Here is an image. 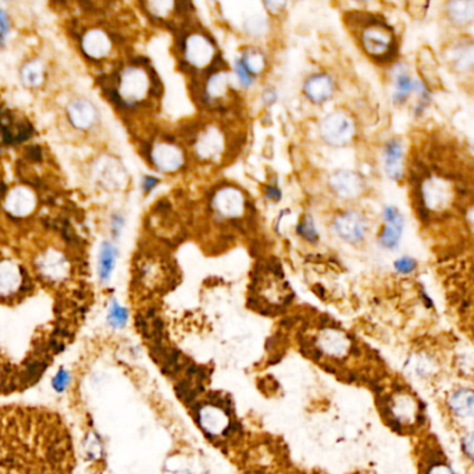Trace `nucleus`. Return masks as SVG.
I'll return each instance as SVG.
<instances>
[{
  "label": "nucleus",
  "instance_id": "c9c22d12",
  "mask_svg": "<svg viewBox=\"0 0 474 474\" xmlns=\"http://www.w3.org/2000/svg\"><path fill=\"white\" fill-rule=\"evenodd\" d=\"M417 263L414 259L409 258V256H404V258H399L398 260H395L394 263V268L395 270L402 272V274H410L412 271L416 269Z\"/></svg>",
  "mask_w": 474,
  "mask_h": 474
},
{
  "label": "nucleus",
  "instance_id": "f704fd0d",
  "mask_svg": "<svg viewBox=\"0 0 474 474\" xmlns=\"http://www.w3.org/2000/svg\"><path fill=\"white\" fill-rule=\"evenodd\" d=\"M236 77L238 78V81H239V84L242 85V87H245V88H248V87H250L253 82H255V77H252L246 70H245V67L242 66V63H241V60L239 59H237L236 60Z\"/></svg>",
  "mask_w": 474,
  "mask_h": 474
},
{
  "label": "nucleus",
  "instance_id": "bb28decb",
  "mask_svg": "<svg viewBox=\"0 0 474 474\" xmlns=\"http://www.w3.org/2000/svg\"><path fill=\"white\" fill-rule=\"evenodd\" d=\"M451 407L463 417H472L473 414V392L470 390L456 391L451 398Z\"/></svg>",
  "mask_w": 474,
  "mask_h": 474
},
{
  "label": "nucleus",
  "instance_id": "e433bc0d",
  "mask_svg": "<svg viewBox=\"0 0 474 474\" xmlns=\"http://www.w3.org/2000/svg\"><path fill=\"white\" fill-rule=\"evenodd\" d=\"M68 381H70V374H68L67 370L62 369L55 375V378L52 381V387L55 388V391L62 392L67 388Z\"/></svg>",
  "mask_w": 474,
  "mask_h": 474
},
{
  "label": "nucleus",
  "instance_id": "4be33fe9",
  "mask_svg": "<svg viewBox=\"0 0 474 474\" xmlns=\"http://www.w3.org/2000/svg\"><path fill=\"white\" fill-rule=\"evenodd\" d=\"M118 259V249L111 241H103L98 253V263H97V271L99 281L106 284L110 281L113 271L116 269Z\"/></svg>",
  "mask_w": 474,
  "mask_h": 474
},
{
  "label": "nucleus",
  "instance_id": "0eeeda50",
  "mask_svg": "<svg viewBox=\"0 0 474 474\" xmlns=\"http://www.w3.org/2000/svg\"><path fill=\"white\" fill-rule=\"evenodd\" d=\"M26 287L23 268L13 259H0V301L16 299Z\"/></svg>",
  "mask_w": 474,
  "mask_h": 474
},
{
  "label": "nucleus",
  "instance_id": "c756f323",
  "mask_svg": "<svg viewBox=\"0 0 474 474\" xmlns=\"http://www.w3.org/2000/svg\"><path fill=\"white\" fill-rule=\"evenodd\" d=\"M43 79V67L38 62H30L21 68V81L24 85L34 88Z\"/></svg>",
  "mask_w": 474,
  "mask_h": 474
},
{
  "label": "nucleus",
  "instance_id": "f8f14e48",
  "mask_svg": "<svg viewBox=\"0 0 474 474\" xmlns=\"http://www.w3.org/2000/svg\"><path fill=\"white\" fill-rule=\"evenodd\" d=\"M214 210L226 219H238L245 213L246 201L243 194L233 187H224L216 192L213 197Z\"/></svg>",
  "mask_w": 474,
  "mask_h": 474
},
{
  "label": "nucleus",
  "instance_id": "b1692460",
  "mask_svg": "<svg viewBox=\"0 0 474 474\" xmlns=\"http://www.w3.org/2000/svg\"><path fill=\"white\" fill-rule=\"evenodd\" d=\"M449 20L456 26H463L472 23L474 17L473 0H455L449 1L446 6Z\"/></svg>",
  "mask_w": 474,
  "mask_h": 474
},
{
  "label": "nucleus",
  "instance_id": "a18cd8bd",
  "mask_svg": "<svg viewBox=\"0 0 474 474\" xmlns=\"http://www.w3.org/2000/svg\"><path fill=\"white\" fill-rule=\"evenodd\" d=\"M463 441L466 442V446H465V451H466V453H468L469 456H472V449H473V446H472V436H469L466 440Z\"/></svg>",
  "mask_w": 474,
  "mask_h": 474
},
{
  "label": "nucleus",
  "instance_id": "2f4dec72",
  "mask_svg": "<svg viewBox=\"0 0 474 474\" xmlns=\"http://www.w3.org/2000/svg\"><path fill=\"white\" fill-rule=\"evenodd\" d=\"M452 59L455 62V67L458 70L466 71V70H470L473 67V46H472V43L458 48L453 52Z\"/></svg>",
  "mask_w": 474,
  "mask_h": 474
},
{
  "label": "nucleus",
  "instance_id": "a211bd4d",
  "mask_svg": "<svg viewBox=\"0 0 474 474\" xmlns=\"http://www.w3.org/2000/svg\"><path fill=\"white\" fill-rule=\"evenodd\" d=\"M6 210L17 217H26L31 214L36 207V197L28 188H16L10 191L4 199Z\"/></svg>",
  "mask_w": 474,
  "mask_h": 474
},
{
  "label": "nucleus",
  "instance_id": "7ed1b4c3",
  "mask_svg": "<svg viewBox=\"0 0 474 474\" xmlns=\"http://www.w3.org/2000/svg\"><path fill=\"white\" fill-rule=\"evenodd\" d=\"M253 288L262 297L265 295V298L270 299L274 304H284L288 298V294L291 295L282 271L280 268H274L271 265L265 266L256 275Z\"/></svg>",
  "mask_w": 474,
  "mask_h": 474
},
{
  "label": "nucleus",
  "instance_id": "393cba45",
  "mask_svg": "<svg viewBox=\"0 0 474 474\" xmlns=\"http://www.w3.org/2000/svg\"><path fill=\"white\" fill-rule=\"evenodd\" d=\"M230 78L231 75L228 72H216L213 74L209 81L206 82L204 97L210 102H216L219 99H223L228 91L230 87Z\"/></svg>",
  "mask_w": 474,
  "mask_h": 474
},
{
  "label": "nucleus",
  "instance_id": "f3484780",
  "mask_svg": "<svg viewBox=\"0 0 474 474\" xmlns=\"http://www.w3.org/2000/svg\"><path fill=\"white\" fill-rule=\"evenodd\" d=\"M68 121L78 130H89L98 120L97 107L87 99H75L68 104Z\"/></svg>",
  "mask_w": 474,
  "mask_h": 474
},
{
  "label": "nucleus",
  "instance_id": "9b49d317",
  "mask_svg": "<svg viewBox=\"0 0 474 474\" xmlns=\"http://www.w3.org/2000/svg\"><path fill=\"white\" fill-rule=\"evenodd\" d=\"M153 166L163 172H175L185 163L184 150L171 142H156L150 150Z\"/></svg>",
  "mask_w": 474,
  "mask_h": 474
},
{
  "label": "nucleus",
  "instance_id": "2eb2a0df",
  "mask_svg": "<svg viewBox=\"0 0 474 474\" xmlns=\"http://www.w3.org/2000/svg\"><path fill=\"white\" fill-rule=\"evenodd\" d=\"M329 184L330 188L342 199H355L365 189L363 178L358 172L349 170H339L334 172L330 177Z\"/></svg>",
  "mask_w": 474,
  "mask_h": 474
},
{
  "label": "nucleus",
  "instance_id": "39448f33",
  "mask_svg": "<svg viewBox=\"0 0 474 474\" xmlns=\"http://www.w3.org/2000/svg\"><path fill=\"white\" fill-rule=\"evenodd\" d=\"M182 55L189 67L204 70L213 63L216 57V46L209 36L194 33L185 38Z\"/></svg>",
  "mask_w": 474,
  "mask_h": 474
},
{
  "label": "nucleus",
  "instance_id": "37998d69",
  "mask_svg": "<svg viewBox=\"0 0 474 474\" xmlns=\"http://www.w3.org/2000/svg\"><path fill=\"white\" fill-rule=\"evenodd\" d=\"M265 6L268 7V9H270V11H280V9H282V7H285V3L284 1H274V3H265Z\"/></svg>",
  "mask_w": 474,
  "mask_h": 474
},
{
  "label": "nucleus",
  "instance_id": "cd10ccee",
  "mask_svg": "<svg viewBox=\"0 0 474 474\" xmlns=\"http://www.w3.org/2000/svg\"><path fill=\"white\" fill-rule=\"evenodd\" d=\"M391 413H392V419L397 423H402V421H412L414 419L416 414V405L412 401L410 397H401L399 399L395 401V404L390 407Z\"/></svg>",
  "mask_w": 474,
  "mask_h": 474
},
{
  "label": "nucleus",
  "instance_id": "c03bdc74",
  "mask_svg": "<svg viewBox=\"0 0 474 474\" xmlns=\"http://www.w3.org/2000/svg\"><path fill=\"white\" fill-rule=\"evenodd\" d=\"M275 98H277V95H275V92L274 91H266L265 92V95H263V99H265V102L270 103L274 102L275 101Z\"/></svg>",
  "mask_w": 474,
  "mask_h": 474
},
{
  "label": "nucleus",
  "instance_id": "dca6fc26",
  "mask_svg": "<svg viewBox=\"0 0 474 474\" xmlns=\"http://www.w3.org/2000/svg\"><path fill=\"white\" fill-rule=\"evenodd\" d=\"M81 48L88 57L94 60H101L110 55L113 43L110 36L104 31L99 28H92L82 35Z\"/></svg>",
  "mask_w": 474,
  "mask_h": 474
},
{
  "label": "nucleus",
  "instance_id": "423d86ee",
  "mask_svg": "<svg viewBox=\"0 0 474 474\" xmlns=\"http://www.w3.org/2000/svg\"><path fill=\"white\" fill-rule=\"evenodd\" d=\"M421 202L429 211H443L449 207L453 199L452 184L443 178L433 177L421 185Z\"/></svg>",
  "mask_w": 474,
  "mask_h": 474
},
{
  "label": "nucleus",
  "instance_id": "72a5a7b5",
  "mask_svg": "<svg viewBox=\"0 0 474 474\" xmlns=\"http://www.w3.org/2000/svg\"><path fill=\"white\" fill-rule=\"evenodd\" d=\"M146 7L150 10L152 14H155L158 17H166L175 7V3H172V1H152V3H148Z\"/></svg>",
  "mask_w": 474,
  "mask_h": 474
},
{
  "label": "nucleus",
  "instance_id": "aec40b11",
  "mask_svg": "<svg viewBox=\"0 0 474 474\" xmlns=\"http://www.w3.org/2000/svg\"><path fill=\"white\" fill-rule=\"evenodd\" d=\"M304 91L310 102L324 103L334 92V82L327 74H316L306 81Z\"/></svg>",
  "mask_w": 474,
  "mask_h": 474
},
{
  "label": "nucleus",
  "instance_id": "9d476101",
  "mask_svg": "<svg viewBox=\"0 0 474 474\" xmlns=\"http://www.w3.org/2000/svg\"><path fill=\"white\" fill-rule=\"evenodd\" d=\"M194 149L199 159L214 162L224 153L226 136L217 126L210 124L197 136Z\"/></svg>",
  "mask_w": 474,
  "mask_h": 474
},
{
  "label": "nucleus",
  "instance_id": "20e7f679",
  "mask_svg": "<svg viewBox=\"0 0 474 474\" xmlns=\"http://www.w3.org/2000/svg\"><path fill=\"white\" fill-rule=\"evenodd\" d=\"M356 133L353 120L342 113L336 111L329 114L320 124V136L331 146L348 145Z\"/></svg>",
  "mask_w": 474,
  "mask_h": 474
},
{
  "label": "nucleus",
  "instance_id": "6e6552de",
  "mask_svg": "<svg viewBox=\"0 0 474 474\" xmlns=\"http://www.w3.org/2000/svg\"><path fill=\"white\" fill-rule=\"evenodd\" d=\"M35 269L39 275L49 282H63L70 275V262L59 250L49 249L35 262Z\"/></svg>",
  "mask_w": 474,
  "mask_h": 474
},
{
  "label": "nucleus",
  "instance_id": "a878e982",
  "mask_svg": "<svg viewBox=\"0 0 474 474\" xmlns=\"http://www.w3.org/2000/svg\"><path fill=\"white\" fill-rule=\"evenodd\" d=\"M412 92H414V81H412L407 70L399 68L394 82V101L397 103L407 102Z\"/></svg>",
  "mask_w": 474,
  "mask_h": 474
},
{
  "label": "nucleus",
  "instance_id": "4468645a",
  "mask_svg": "<svg viewBox=\"0 0 474 474\" xmlns=\"http://www.w3.org/2000/svg\"><path fill=\"white\" fill-rule=\"evenodd\" d=\"M385 227L382 228L378 242L388 250H395L399 245L404 231V216L395 206H387L382 211Z\"/></svg>",
  "mask_w": 474,
  "mask_h": 474
},
{
  "label": "nucleus",
  "instance_id": "f257e3e1",
  "mask_svg": "<svg viewBox=\"0 0 474 474\" xmlns=\"http://www.w3.org/2000/svg\"><path fill=\"white\" fill-rule=\"evenodd\" d=\"M70 463V440L57 417L0 409V474H66Z\"/></svg>",
  "mask_w": 474,
  "mask_h": 474
},
{
  "label": "nucleus",
  "instance_id": "a19ab883",
  "mask_svg": "<svg viewBox=\"0 0 474 474\" xmlns=\"http://www.w3.org/2000/svg\"><path fill=\"white\" fill-rule=\"evenodd\" d=\"M265 192H266V198H268V199L274 201V202H280V199H281V191L278 189V187L268 185V187L265 188Z\"/></svg>",
  "mask_w": 474,
  "mask_h": 474
},
{
  "label": "nucleus",
  "instance_id": "ddd939ff",
  "mask_svg": "<svg viewBox=\"0 0 474 474\" xmlns=\"http://www.w3.org/2000/svg\"><path fill=\"white\" fill-rule=\"evenodd\" d=\"M334 230L346 242L355 243L362 241L368 231V221L363 214L358 211H345L334 221Z\"/></svg>",
  "mask_w": 474,
  "mask_h": 474
},
{
  "label": "nucleus",
  "instance_id": "473e14b6",
  "mask_svg": "<svg viewBox=\"0 0 474 474\" xmlns=\"http://www.w3.org/2000/svg\"><path fill=\"white\" fill-rule=\"evenodd\" d=\"M297 233L301 237L304 238V239H306L307 242L316 243L319 241V233L316 230L314 221H313V219H312L310 214H305L304 216V219L301 220V223L297 227Z\"/></svg>",
  "mask_w": 474,
  "mask_h": 474
},
{
  "label": "nucleus",
  "instance_id": "6ab92c4d",
  "mask_svg": "<svg viewBox=\"0 0 474 474\" xmlns=\"http://www.w3.org/2000/svg\"><path fill=\"white\" fill-rule=\"evenodd\" d=\"M198 420L204 431L213 436H219L227 433L230 420L227 419L224 410L221 407H199L198 409Z\"/></svg>",
  "mask_w": 474,
  "mask_h": 474
},
{
  "label": "nucleus",
  "instance_id": "1a4fd4ad",
  "mask_svg": "<svg viewBox=\"0 0 474 474\" xmlns=\"http://www.w3.org/2000/svg\"><path fill=\"white\" fill-rule=\"evenodd\" d=\"M362 43L365 50L373 57L388 56L395 45L392 31L380 23H374L363 30Z\"/></svg>",
  "mask_w": 474,
  "mask_h": 474
},
{
  "label": "nucleus",
  "instance_id": "58836bf2",
  "mask_svg": "<svg viewBox=\"0 0 474 474\" xmlns=\"http://www.w3.org/2000/svg\"><path fill=\"white\" fill-rule=\"evenodd\" d=\"M11 28L10 18L4 10H0V45H3L9 36Z\"/></svg>",
  "mask_w": 474,
  "mask_h": 474
},
{
  "label": "nucleus",
  "instance_id": "79ce46f5",
  "mask_svg": "<svg viewBox=\"0 0 474 474\" xmlns=\"http://www.w3.org/2000/svg\"><path fill=\"white\" fill-rule=\"evenodd\" d=\"M429 474H453L452 470L448 468V466H443V465H439V466H434L430 473Z\"/></svg>",
  "mask_w": 474,
  "mask_h": 474
},
{
  "label": "nucleus",
  "instance_id": "ea45409f",
  "mask_svg": "<svg viewBox=\"0 0 474 474\" xmlns=\"http://www.w3.org/2000/svg\"><path fill=\"white\" fill-rule=\"evenodd\" d=\"M158 184H159V180L156 177L145 175L143 180H142V189H143L145 194H149V192H152L156 188Z\"/></svg>",
  "mask_w": 474,
  "mask_h": 474
},
{
  "label": "nucleus",
  "instance_id": "7c9ffc66",
  "mask_svg": "<svg viewBox=\"0 0 474 474\" xmlns=\"http://www.w3.org/2000/svg\"><path fill=\"white\" fill-rule=\"evenodd\" d=\"M127 321H128L127 309L120 305L116 299H113L107 309V323L113 329H123L127 324Z\"/></svg>",
  "mask_w": 474,
  "mask_h": 474
},
{
  "label": "nucleus",
  "instance_id": "f03ea898",
  "mask_svg": "<svg viewBox=\"0 0 474 474\" xmlns=\"http://www.w3.org/2000/svg\"><path fill=\"white\" fill-rule=\"evenodd\" d=\"M152 91V81L146 70L138 66L124 68L118 78L117 94L128 106H134L148 99Z\"/></svg>",
  "mask_w": 474,
  "mask_h": 474
},
{
  "label": "nucleus",
  "instance_id": "412c9836",
  "mask_svg": "<svg viewBox=\"0 0 474 474\" xmlns=\"http://www.w3.org/2000/svg\"><path fill=\"white\" fill-rule=\"evenodd\" d=\"M384 169L391 180H401L404 175V148L398 139H392L384 149Z\"/></svg>",
  "mask_w": 474,
  "mask_h": 474
},
{
  "label": "nucleus",
  "instance_id": "c85d7f7f",
  "mask_svg": "<svg viewBox=\"0 0 474 474\" xmlns=\"http://www.w3.org/2000/svg\"><path fill=\"white\" fill-rule=\"evenodd\" d=\"M238 59L241 60L242 66L252 77H256L258 74H260L265 68V65H266L265 56L260 52H256V50H248L242 56H239Z\"/></svg>",
  "mask_w": 474,
  "mask_h": 474
},
{
  "label": "nucleus",
  "instance_id": "5701e85b",
  "mask_svg": "<svg viewBox=\"0 0 474 474\" xmlns=\"http://www.w3.org/2000/svg\"><path fill=\"white\" fill-rule=\"evenodd\" d=\"M319 345L323 352L331 356H341L343 355L349 348V341L345 337L343 333L334 329L323 330L319 337Z\"/></svg>",
  "mask_w": 474,
  "mask_h": 474
},
{
  "label": "nucleus",
  "instance_id": "4c0bfd02",
  "mask_svg": "<svg viewBox=\"0 0 474 474\" xmlns=\"http://www.w3.org/2000/svg\"><path fill=\"white\" fill-rule=\"evenodd\" d=\"M126 224V219L121 214H114L111 217V223H110V233L113 239H117L121 236V231L124 228Z\"/></svg>",
  "mask_w": 474,
  "mask_h": 474
}]
</instances>
